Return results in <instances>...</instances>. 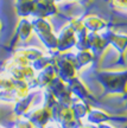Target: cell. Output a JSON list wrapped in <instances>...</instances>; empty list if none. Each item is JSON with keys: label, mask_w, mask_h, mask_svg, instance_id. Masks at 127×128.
I'll list each match as a JSON object with an SVG mask.
<instances>
[{"label": "cell", "mask_w": 127, "mask_h": 128, "mask_svg": "<svg viewBox=\"0 0 127 128\" xmlns=\"http://www.w3.org/2000/svg\"><path fill=\"white\" fill-rule=\"evenodd\" d=\"M73 1H82V2H86V0H73Z\"/></svg>", "instance_id": "obj_4"}, {"label": "cell", "mask_w": 127, "mask_h": 128, "mask_svg": "<svg viewBox=\"0 0 127 128\" xmlns=\"http://www.w3.org/2000/svg\"><path fill=\"white\" fill-rule=\"evenodd\" d=\"M83 26L89 30L91 32H100L103 28H106V23H104L103 19H101L100 17H96V16H88L82 20Z\"/></svg>", "instance_id": "obj_2"}, {"label": "cell", "mask_w": 127, "mask_h": 128, "mask_svg": "<svg viewBox=\"0 0 127 128\" xmlns=\"http://www.w3.org/2000/svg\"><path fill=\"white\" fill-rule=\"evenodd\" d=\"M49 1H51V2H55V1H59V0H49Z\"/></svg>", "instance_id": "obj_5"}, {"label": "cell", "mask_w": 127, "mask_h": 128, "mask_svg": "<svg viewBox=\"0 0 127 128\" xmlns=\"http://www.w3.org/2000/svg\"><path fill=\"white\" fill-rule=\"evenodd\" d=\"M75 44H76V34H75L73 23H70L62 30V33L58 39V45L62 50H65Z\"/></svg>", "instance_id": "obj_1"}, {"label": "cell", "mask_w": 127, "mask_h": 128, "mask_svg": "<svg viewBox=\"0 0 127 128\" xmlns=\"http://www.w3.org/2000/svg\"><path fill=\"white\" fill-rule=\"evenodd\" d=\"M90 1H93V0H86V2H90Z\"/></svg>", "instance_id": "obj_6"}, {"label": "cell", "mask_w": 127, "mask_h": 128, "mask_svg": "<svg viewBox=\"0 0 127 128\" xmlns=\"http://www.w3.org/2000/svg\"><path fill=\"white\" fill-rule=\"evenodd\" d=\"M110 6L116 10L121 11H127V0H109Z\"/></svg>", "instance_id": "obj_3"}]
</instances>
